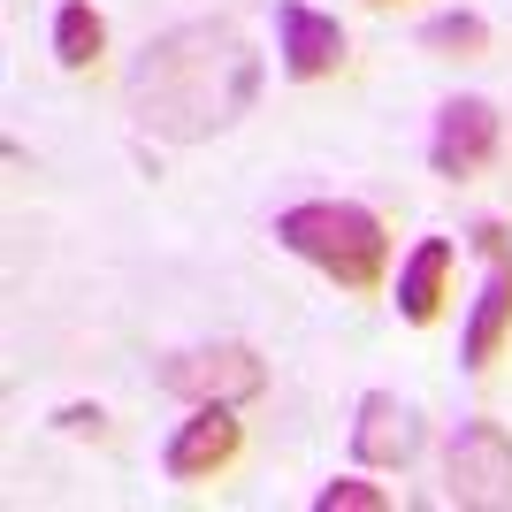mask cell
Here are the masks:
<instances>
[{
	"mask_svg": "<svg viewBox=\"0 0 512 512\" xmlns=\"http://www.w3.org/2000/svg\"><path fill=\"white\" fill-rule=\"evenodd\" d=\"M260 77H268V62H260V46L230 16H184L138 46V62L123 77V100L146 138L199 146V138H222V130H237L253 115Z\"/></svg>",
	"mask_w": 512,
	"mask_h": 512,
	"instance_id": "obj_1",
	"label": "cell"
},
{
	"mask_svg": "<svg viewBox=\"0 0 512 512\" xmlns=\"http://www.w3.org/2000/svg\"><path fill=\"white\" fill-rule=\"evenodd\" d=\"M276 245L306 268L352 291V299H375L390 276V230L383 214L360 207V199H299V207L276 214Z\"/></svg>",
	"mask_w": 512,
	"mask_h": 512,
	"instance_id": "obj_2",
	"label": "cell"
},
{
	"mask_svg": "<svg viewBox=\"0 0 512 512\" xmlns=\"http://www.w3.org/2000/svg\"><path fill=\"white\" fill-rule=\"evenodd\" d=\"M153 383L184 406H253L268 390V360L237 337H214V344H192V352H169L153 367Z\"/></svg>",
	"mask_w": 512,
	"mask_h": 512,
	"instance_id": "obj_3",
	"label": "cell"
},
{
	"mask_svg": "<svg viewBox=\"0 0 512 512\" xmlns=\"http://www.w3.org/2000/svg\"><path fill=\"white\" fill-rule=\"evenodd\" d=\"M444 505L459 512H512V436L490 413H467L444 444Z\"/></svg>",
	"mask_w": 512,
	"mask_h": 512,
	"instance_id": "obj_4",
	"label": "cell"
},
{
	"mask_svg": "<svg viewBox=\"0 0 512 512\" xmlns=\"http://www.w3.org/2000/svg\"><path fill=\"white\" fill-rule=\"evenodd\" d=\"M497 146H505V115H497V100H482V92H451V100L436 107V130H428V169L444 176V184H467V176H482L497 161Z\"/></svg>",
	"mask_w": 512,
	"mask_h": 512,
	"instance_id": "obj_5",
	"label": "cell"
},
{
	"mask_svg": "<svg viewBox=\"0 0 512 512\" xmlns=\"http://www.w3.org/2000/svg\"><path fill=\"white\" fill-rule=\"evenodd\" d=\"M421 444H428V421H421L413 398H398V390H367L360 406H352V459H360V467L398 474V467L421 459Z\"/></svg>",
	"mask_w": 512,
	"mask_h": 512,
	"instance_id": "obj_6",
	"label": "cell"
},
{
	"mask_svg": "<svg viewBox=\"0 0 512 512\" xmlns=\"http://www.w3.org/2000/svg\"><path fill=\"white\" fill-rule=\"evenodd\" d=\"M352 62V39H344L337 16H321L306 0H276V69L291 85H321Z\"/></svg>",
	"mask_w": 512,
	"mask_h": 512,
	"instance_id": "obj_7",
	"label": "cell"
},
{
	"mask_svg": "<svg viewBox=\"0 0 512 512\" xmlns=\"http://www.w3.org/2000/svg\"><path fill=\"white\" fill-rule=\"evenodd\" d=\"M245 406H192L184 421H176L169 451H161V467H169V482H214V474L230 467L237 451H245V421H237Z\"/></svg>",
	"mask_w": 512,
	"mask_h": 512,
	"instance_id": "obj_8",
	"label": "cell"
},
{
	"mask_svg": "<svg viewBox=\"0 0 512 512\" xmlns=\"http://www.w3.org/2000/svg\"><path fill=\"white\" fill-rule=\"evenodd\" d=\"M512 337V253H497L474 283V306H467V337H459V367L467 375H490L497 352Z\"/></svg>",
	"mask_w": 512,
	"mask_h": 512,
	"instance_id": "obj_9",
	"label": "cell"
},
{
	"mask_svg": "<svg viewBox=\"0 0 512 512\" xmlns=\"http://www.w3.org/2000/svg\"><path fill=\"white\" fill-rule=\"evenodd\" d=\"M444 306H451V237H421V245L398 260V321L428 329Z\"/></svg>",
	"mask_w": 512,
	"mask_h": 512,
	"instance_id": "obj_10",
	"label": "cell"
},
{
	"mask_svg": "<svg viewBox=\"0 0 512 512\" xmlns=\"http://www.w3.org/2000/svg\"><path fill=\"white\" fill-rule=\"evenodd\" d=\"M54 62L69 69V77H92L100 69V54H107V16L92 8V0H62L54 8Z\"/></svg>",
	"mask_w": 512,
	"mask_h": 512,
	"instance_id": "obj_11",
	"label": "cell"
},
{
	"mask_svg": "<svg viewBox=\"0 0 512 512\" xmlns=\"http://www.w3.org/2000/svg\"><path fill=\"white\" fill-rule=\"evenodd\" d=\"M421 54L474 62V54H490V23L474 16V8H444V16H428V23H421Z\"/></svg>",
	"mask_w": 512,
	"mask_h": 512,
	"instance_id": "obj_12",
	"label": "cell"
},
{
	"mask_svg": "<svg viewBox=\"0 0 512 512\" xmlns=\"http://www.w3.org/2000/svg\"><path fill=\"white\" fill-rule=\"evenodd\" d=\"M314 512H390V490L367 482V474H337L314 490Z\"/></svg>",
	"mask_w": 512,
	"mask_h": 512,
	"instance_id": "obj_13",
	"label": "cell"
},
{
	"mask_svg": "<svg viewBox=\"0 0 512 512\" xmlns=\"http://www.w3.org/2000/svg\"><path fill=\"white\" fill-rule=\"evenodd\" d=\"M54 428H69V436H100L107 406H100V398H92V406H85V398H77V406H54Z\"/></svg>",
	"mask_w": 512,
	"mask_h": 512,
	"instance_id": "obj_14",
	"label": "cell"
},
{
	"mask_svg": "<svg viewBox=\"0 0 512 512\" xmlns=\"http://www.w3.org/2000/svg\"><path fill=\"white\" fill-rule=\"evenodd\" d=\"M467 245H474L482 260H497V253H512V230H505V222H474V230H467Z\"/></svg>",
	"mask_w": 512,
	"mask_h": 512,
	"instance_id": "obj_15",
	"label": "cell"
},
{
	"mask_svg": "<svg viewBox=\"0 0 512 512\" xmlns=\"http://www.w3.org/2000/svg\"><path fill=\"white\" fill-rule=\"evenodd\" d=\"M367 8H390V0H367Z\"/></svg>",
	"mask_w": 512,
	"mask_h": 512,
	"instance_id": "obj_16",
	"label": "cell"
}]
</instances>
